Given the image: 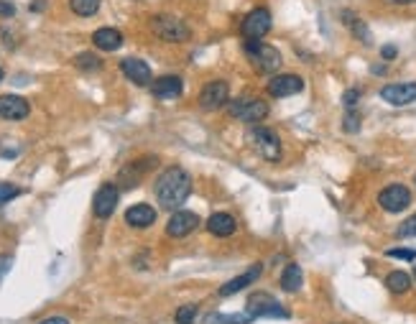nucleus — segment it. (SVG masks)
<instances>
[{"label": "nucleus", "instance_id": "obj_1", "mask_svg": "<svg viewBox=\"0 0 416 324\" xmlns=\"http://www.w3.org/2000/svg\"><path fill=\"white\" fill-rule=\"evenodd\" d=\"M154 194H156L158 205L164 209H177L186 202V197L192 194V177L186 174L181 166H171L166 169L154 184Z\"/></svg>", "mask_w": 416, "mask_h": 324}, {"label": "nucleus", "instance_id": "obj_2", "mask_svg": "<svg viewBox=\"0 0 416 324\" xmlns=\"http://www.w3.org/2000/svg\"><path fill=\"white\" fill-rule=\"evenodd\" d=\"M246 57L251 59V64L255 66L260 74L278 72V66H281V54H278V49L271 44H263L260 38H248Z\"/></svg>", "mask_w": 416, "mask_h": 324}, {"label": "nucleus", "instance_id": "obj_3", "mask_svg": "<svg viewBox=\"0 0 416 324\" xmlns=\"http://www.w3.org/2000/svg\"><path fill=\"white\" fill-rule=\"evenodd\" d=\"M248 143L258 151L266 161H278L281 159V140L271 128L266 126H253L248 131Z\"/></svg>", "mask_w": 416, "mask_h": 324}, {"label": "nucleus", "instance_id": "obj_4", "mask_svg": "<svg viewBox=\"0 0 416 324\" xmlns=\"http://www.w3.org/2000/svg\"><path fill=\"white\" fill-rule=\"evenodd\" d=\"M151 29L156 34L158 38H164V41H171V44H179V41H186V38L192 36V31L186 29V23H181L179 18L174 15H154L151 18Z\"/></svg>", "mask_w": 416, "mask_h": 324}, {"label": "nucleus", "instance_id": "obj_5", "mask_svg": "<svg viewBox=\"0 0 416 324\" xmlns=\"http://www.w3.org/2000/svg\"><path fill=\"white\" fill-rule=\"evenodd\" d=\"M271 13H268V8H253L251 13L243 18L240 23V34L246 38H263L271 31Z\"/></svg>", "mask_w": 416, "mask_h": 324}, {"label": "nucleus", "instance_id": "obj_6", "mask_svg": "<svg viewBox=\"0 0 416 324\" xmlns=\"http://www.w3.org/2000/svg\"><path fill=\"white\" fill-rule=\"evenodd\" d=\"M246 309L253 319L255 317H281V319L289 317V309H283L281 304L276 302V299H271L268 294H253L251 299H248Z\"/></svg>", "mask_w": 416, "mask_h": 324}, {"label": "nucleus", "instance_id": "obj_7", "mask_svg": "<svg viewBox=\"0 0 416 324\" xmlns=\"http://www.w3.org/2000/svg\"><path fill=\"white\" fill-rule=\"evenodd\" d=\"M230 115L248 126H258L260 120L268 118V105L263 100H240L230 108Z\"/></svg>", "mask_w": 416, "mask_h": 324}, {"label": "nucleus", "instance_id": "obj_8", "mask_svg": "<svg viewBox=\"0 0 416 324\" xmlns=\"http://www.w3.org/2000/svg\"><path fill=\"white\" fill-rule=\"evenodd\" d=\"M118 199H120V192L115 184H103L100 189L95 192V199H92V212H95V217H100V220H107L112 212H115V207H118Z\"/></svg>", "mask_w": 416, "mask_h": 324}, {"label": "nucleus", "instance_id": "obj_9", "mask_svg": "<svg viewBox=\"0 0 416 324\" xmlns=\"http://www.w3.org/2000/svg\"><path fill=\"white\" fill-rule=\"evenodd\" d=\"M228 97H230L228 82H223V80L207 82V84L202 87V95H200L202 110H217V108H223V105L228 103Z\"/></svg>", "mask_w": 416, "mask_h": 324}, {"label": "nucleus", "instance_id": "obj_10", "mask_svg": "<svg viewBox=\"0 0 416 324\" xmlns=\"http://www.w3.org/2000/svg\"><path fill=\"white\" fill-rule=\"evenodd\" d=\"M378 205L386 212H403L411 205V192L403 184H391L378 194Z\"/></svg>", "mask_w": 416, "mask_h": 324}, {"label": "nucleus", "instance_id": "obj_11", "mask_svg": "<svg viewBox=\"0 0 416 324\" xmlns=\"http://www.w3.org/2000/svg\"><path fill=\"white\" fill-rule=\"evenodd\" d=\"M380 97L394 108H403L416 100V82H396V84H386L380 89Z\"/></svg>", "mask_w": 416, "mask_h": 324}, {"label": "nucleus", "instance_id": "obj_12", "mask_svg": "<svg viewBox=\"0 0 416 324\" xmlns=\"http://www.w3.org/2000/svg\"><path fill=\"white\" fill-rule=\"evenodd\" d=\"M200 228V217L186 209H177L171 214V220L166 222V235L169 237H186L189 233Z\"/></svg>", "mask_w": 416, "mask_h": 324}, {"label": "nucleus", "instance_id": "obj_13", "mask_svg": "<svg viewBox=\"0 0 416 324\" xmlns=\"http://www.w3.org/2000/svg\"><path fill=\"white\" fill-rule=\"evenodd\" d=\"M304 89V80L297 77V74H278L274 80L268 82V92L271 97H291V95H299Z\"/></svg>", "mask_w": 416, "mask_h": 324}, {"label": "nucleus", "instance_id": "obj_14", "mask_svg": "<svg viewBox=\"0 0 416 324\" xmlns=\"http://www.w3.org/2000/svg\"><path fill=\"white\" fill-rule=\"evenodd\" d=\"M31 105L18 95H0V118L3 120H23L29 118Z\"/></svg>", "mask_w": 416, "mask_h": 324}, {"label": "nucleus", "instance_id": "obj_15", "mask_svg": "<svg viewBox=\"0 0 416 324\" xmlns=\"http://www.w3.org/2000/svg\"><path fill=\"white\" fill-rule=\"evenodd\" d=\"M260 273H263V265H260V263L251 265L246 273H240V276H235L232 281L223 284V288H220V296H232V294H238V291H243L246 286H253V284L260 279Z\"/></svg>", "mask_w": 416, "mask_h": 324}, {"label": "nucleus", "instance_id": "obj_16", "mask_svg": "<svg viewBox=\"0 0 416 324\" xmlns=\"http://www.w3.org/2000/svg\"><path fill=\"white\" fill-rule=\"evenodd\" d=\"M120 69H123V74H126L131 82H135L138 87L151 84V66L143 59H123L120 61Z\"/></svg>", "mask_w": 416, "mask_h": 324}, {"label": "nucleus", "instance_id": "obj_17", "mask_svg": "<svg viewBox=\"0 0 416 324\" xmlns=\"http://www.w3.org/2000/svg\"><path fill=\"white\" fill-rule=\"evenodd\" d=\"M126 222L131 225V228H138V230H143V228H149V225H154L156 222V209L151 205H133V207H128V212H126Z\"/></svg>", "mask_w": 416, "mask_h": 324}, {"label": "nucleus", "instance_id": "obj_18", "mask_svg": "<svg viewBox=\"0 0 416 324\" xmlns=\"http://www.w3.org/2000/svg\"><path fill=\"white\" fill-rule=\"evenodd\" d=\"M92 44L97 49H103V52H115L123 46V34L118 29H110V26H105V29H97L92 34Z\"/></svg>", "mask_w": 416, "mask_h": 324}, {"label": "nucleus", "instance_id": "obj_19", "mask_svg": "<svg viewBox=\"0 0 416 324\" xmlns=\"http://www.w3.org/2000/svg\"><path fill=\"white\" fill-rule=\"evenodd\" d=\"M151 89H154V95H156V97H161V100H169V97L181 95L184 84H181V80H179V77H171V74H166V77H158L156 82H151Z\"/></svg>", "mask_w": 416, "mask_h": 324}, {"label": "nucleus", "instance_id": "obj_20", "mask_svg": "<svg viewBox=\"0 0 416 324\" xmlns=\"http://www.w3.org/2000/svg\"><path fill=\"white\" fill-rule=\"evenodd\" d=\"M235 228H238V225H235V217L228 212H217L207 220V230L217 237H230L232 233H235Z\"/></svg>", "mask_w": 416, "mask_h": 324}, {"label": "nucleus", "instance_id": "obj_21", "mask_svg": "<svg viewBox=\"0 0 416 324\" xmlns=\"http://www.w3.org/2000/svg\"><path fill=\"white\" fill-rule=\"evenodd\" d=\"M302 281H304V273H302V268H299L297 263H289L286 268H283V273H281L283 291H289V294L299 291V288H302Z\"/></svg>", "mask_w": 416, "mask_h": 324}, {"label": "nucleus", "instance_id": "obj_22", "mask_svg": "<svg viewBox=\"0 0 416 324\" xmlns=\"http://www.w3.org/2000/svg\"><path fill=\"white\" fill-rule=\"evenodd\" d=\"M342 21H345V26H348V29L352 31V36L360 38L363 44H368V41H371V31H368L365 21H360L357 15H352L350 10H345V13H342Z\"/></svg>", "mask_w": 416, "mask_h": 324}, {"label": "nucleus", "instance_id": "obj_23", "mask_svg": "<svg viewBox=\"0 0 416 324\" xmlns=\"http://www.w3.org/2000/svg\"><path fill=\"white\" fill-rule=\"evenodd\" d=\"M386 286H388V291H394V294H406V291L411 288V276L409 273H403V271L388 273Z\"/></svg>", "mask_w": 416, "mask_h": 324}, {"label": "nucleus", "instance_id": "obj_24", "mask_svg": "<svg viewBox=\"0 0 416 324\" xmlns=\"http://www.w3.org/2000/svg\"><path fill=\"white\" fill-rule=\"evenodd\" d=\"M100 3H103V0H69V8H72L77 15L89 18V15H95L97 10H100Z\"/></svg>", "mask_w": 416, "mask_h": 324}, {"label": "nucleus", "instance_id": "obj_25", "mask_svg": "<svg viewBox=\"0 0 416 324\" xmlns=\"http://www.w3.org/2000/svg\"><path fill=\"white\" fill-rule=\"evenodd\" d=\"M75 66H77V69H82V72H97V69L103 66V61L97 59L95 54L82 52V54H77V57H75Z\"/></svg>", "mask_w": 416, "mask_h": 324}, {"label": "nucleus", "instance_id": "obj_26", "mask_svg": "<svg viewBox=\"0 0 416 324\" xmlns=\"http://www.w3.org/2000/svg\"><path fill=\"white\" fill-rule=\"evenodd\" d=\"M251 314H209L207 319H205V324H248L251 322Z\"/></svg>", "mask_w": 416, "mask_h": 324}, {"label": "nucleus", "instance_id": "obj_27", "mask_svg": "<svg viewBox=\"0 0 416 324\" xmlns=\"http://www.w3.org/2000/svg\"><path fill=\"white\" fill-rule=\"evenodd\" d=\"M177 324H194V319H197V307H192V304H186V307H181V309H177Z\"/></svg>", "mask_w": 416, "mask_h": 324}, {"label": "nucleus", "instance_id": "obj_28", "mask_svg": "<svg viewBox=\"0 0 416 324\" xmlns=\"http://www.w3.org/2000/svg\"><path fill=\"white\" fill-rule=\"evenodd\" d=\"M360 123H363V118H360V112H355V110H348V115H345V120H342V126H345L348 133L360 131Z\"/></svg>", "mask_w": 416, "mask_h": 324}, {"label": "nucleus", "instance_id": "obj_29", "mask_svg": "<svg viewBox=\"0 0 416 324\" xmlns=\"http://www.w3.org/2000/svg\"><path fill=\"white\" fill-rule=\"evenodd\" d=\"M18 194H21V189H18L15 184H0V207L8 205V202L15 199Z\"/></svg>", "mask_w": 416, "mask_h": 324}, {"label": "nucleus", "instance_id": "obj_30", "mask_svg": "<svg viewBox=\"0 0 416 324\" xmlns=\"http://www.w3.org/2000/svg\"><path fill=\"white\" fill-rule=\"evenodd\" d=\"M399 237H416V214H411L409 220L401 222V228H399Z\"/></svg>", "mask_w": 416, "mask_h": 324}, {"label": "nucleus", "instance_id": "obj_31", "mask_svg": "<svg viewBox=\"0 0 416 324\" xmlns=\"http://www.w3.org/2000/svg\"><path fill=\"white\" fill-rule=\"evenodd\" d=\"M386 256L388 258H399V260H416V251H406V248H391Z\"/></svg>", "mask_w": 416, "mask_h": 324}, {"label": "nucleus", "instance_id": "obj_32", "mask_svg": "<svg viewBox=\"0 0 416 324\" xmlns=\"http://www.w3.org/2000/svg\"><path fill=\"white\" fill-rule=\"evenodd\" d=\"M357 100H360V92H357V89H348V92H345V97H342V103H345V110H355Z\"/></svg>", "mask_w": 416, "mask_h": 324}, {"label": "nucleus", "instance_id": "obj_33", "mask_svg": "<svg viewBox=\"0 0 416 324\" xmlns=\"http://www.w3.org/2000/svg\"><path fill=\"white\" fill-rule=\"evenodd\" d=\"M10 265H13V258H8V256H0V284H3V279L8 276Z\"/></svg>", "mask_w": 416, "mask_h": 324}, {"label": "nucleus", "instance_id": "obj_34", "mask_svg": "<svg viewBox=\"0 0 416 324\" xmlns=\"http://www.w3.org/2000/svg\"><path fill=\"white\" fill-rule=\"evenodd\" d=\"M13 13H15L13 3H8V0H0V15H3V18H10Z\"/></svg>", "mask_w": 416, "mask_h": 324}, {"label": "nucleus", "instance_id": "obj_35", "mask_svg": "<svg viewBox=\"0 0 416 324\" xmlns=\"http://www.w3.org/2000/svg\"><path fill=\"white\" fill-rule=\"evenodd\" d=\"M396 54H399V52H396V46H383V49H380V57H383V59H388V61L396 59Z\"/></svg>", "mask_w": 416, "mask_h": 324}, {"label": "nucleus", "instance_id": "obj_36", "mask_svg": "<svg viewBox=\"0 0 416 324\" xmlns=\"http://www.w3.org/2000/svg\"><path fill=\"white\" fill-rule=\"evenodd\" d=\"M41 324H69V319H64V317H49V319H44Z\"/></svg>", "mask_w": 416, "mask_h": 324}, {"label": "nucleus", "instance_id": "obj_37", "mask_svg": "<svg viewBox=\"0 0 416 324\" xmlns=\"http://www.w3.org/2000/svg\"><path fill=\"white\" fill-rule=\"evenodd\" d=\"M391 6H409V3H416V0H386Z\"/></svg>", "mask_w": 416, "mask_h": 324}, {"label": "nucleus", "instance_id": "obj_38", "mask_svg": "<svg viewBox=\"0 0 416 324\" xmlns=\"http://www.w3.org/2000/svg\"><path fill=\"white\" fill-rule=\"evenodd\" d=\"M31 10H44V0H36V3H31Z\"/></svg>", "mask_w": 416, "mask_h": 324}, {"label": "nucleus", "instance_id": "obj_39", "mask_svg": "<svg viewBox=\"0 0 416 324\" xmlns=\"http://www.w3.org/2000/svg\"><path fill=\"white\" fill-rule=\"evenodd\" d=\"M0 82H3V69H0Z\"/></svg>", "mask_w": 416, "mask_h": 324}]
</instances>
